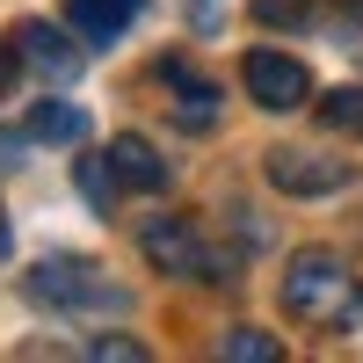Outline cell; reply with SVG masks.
I'll return each instance as SVG.
<instances>
[{
	"label": "cell",
	"instance_id": "obj_1",
	"mask_svg": "<svg viewBox=\"0 0 363 363\" xmlns=\"http://www.w3.org/2000/svg\"><path fill=\"white\" fill-rule=\"evenodd\" d=\"M284 313L298 327H320V335H342L363 320V284L335 247H298L284 262Z\"/></svg>",
	"mask_w": 363,
	"mask_h": 363
},
{
	"label": "cell",
	"instance_id": "obj_2",
	"mask_svg": "<svg viewBox=\"0 0 363 363\" xmlns=\"http://www.w3.org/2000/svg\"><path fill=\"white\" fill-rule=\"evenodd\" d=\"M22 291L37 298V306H58V313H124L131 298H124V284H109L95 262H80V255H51V262H37L22 277Z\"/></svg>",
	"mask_w": 363,
	"mask_h": 363
},
{
	"label": "cell",
	"instance_id": "obj_3",
	"mask_svg": "<svg viewBox=\"0 0 363 363\" xmlns=\"http://www.w3.org/2000/svg\"><path fill=\"white\" fill-rule=\"evenodd\" d=\"M138 247H145V262H153L160 277H196V284H225L233 277V255H218L189 218H153L138 233Z\"/></svg>",
	"mask_w": 363,
	"mask_h": 363
},
{
	"label": "cell",
	"instance_id": "obj_4",
	"mask_svg": "<svg viewBox=\"0 0 363 363\" xmlns=\"http://www.w3.org/2000/svg\"><path fill=\"white\" fill-rule=\"evenodd\" d=\"M240 80H247V95L255 109H306L313 102V73L298 66L291 51H247V66H240Z\"/></svg>",
	"mask_w": 363,
	"mask_h": 363
},
{
	"label": "cell",
	"instance_id": "obj_5",
	"mask_svg": "<svg viewBox=\"0 0 363 363\" xmlns=\"http://www.w3.org/2000/svg\"><path fill=\"white\" fill-rule=\"evenodd\" d=\"M262 167H269V182H277L284 196H335V189H349V160L313 153V145H277Z\"/></svg>",
	"mask_w": 363,
	"mask_h": 363
},
{
	"label": "cell",
	"instance_id": "obj_6",
	"mask_svg": "<svg viewBox=\"0 0 363 363\" xmlns=\"http://www.w3.org/2000/svg\"><path fill=\"white\" fill-rule=\"evenodd\" d=\"M160 80H167V95H174L167 109H174V124H182V131H211V124H218V87H211L203 73H189L182 58H167Z\"/></svg>",
	"mask_w": 363,
	"mask_h": 363
},
{
	"label": "cell",
	"instance_id": "obj_7",
	"mask_svg": "<svg viewBox=\"0 0 363 363\" xmlns=\"http://www.w3.org/2000/svg\"><path fill=\"white\" fill-rule=\"evenodd\" d=\"M66 37H73V29L22 22V29H15V51H22V66H37L44 80H73V73H80V51H73Z\"/></svg>",
	"mask_w": 363,
	"mask_h": 363
},
{
	"label": "cell",
	"instance_id": "obj_8",
	"mask_svg": "<svg viewBox=\"0 0 363 363\" xmlns=\"http://www.w3.org/2000/svg\"><path fill=\"white\" fill-rule=\"evenodd\" d=\"M145 15V0H66V29L80 44H116Z\"/></svg>",
	"mask_w": 363,
	"mask_h": 363
},
{
	"label": "cell",
	"instance_id": "obj_9",
	"mask_svg": "<svg viewBox=\"0 0 363 363\" xmlns=\"http://www.w3.org/2000/svg\"><path fill=\"white\" fill-rule=\"evenodd\" d=\"M109 167H116V182H124V189H145V196H160L167 189V160L153 153V145H145L138 131H124V138H109Z\"/></svg>",
	"mask_w": 363,
	"mask_h": 363
},
{
	"label": "cell",
	"instance_id": "obj_10",
	"mask_svg": "<svg viewBox=\"0 0 363 363\" xmlns=\"http://www.w3.org/2000/svg\"><path fill=\"white\" fill-rule=\"evenodd\" d=\"M29 138H44V145H80V138H87V109H73V102H37V109H29Z\"/></svg>",
	"mask_w": 363,
	"mask_h": 363
},
{
	"label": "cell",
	"instance_id": "obj_11",
	"mask_svg": "<svg viewBox=\"0 0 363 363\" xmlns=\"http://www.w3.org/2000/svg\"><path fill=\"white\" fill-rule=\"evenodd\" d=\"M218 356H233V363H277L284 342H277V335H262V327H233V335L218 342Z\"/></svg>",
	"mask_w": 363,
	"mask_h": 363
},
{
	"label": "cell",
	"instance_id": "obj_12",
	"mask_svg": "<svg viewBox=\"0 0 363 363\" xmlns=\"http://www.w3.org/2000/svg\"><path fill=\"white\" fill-rule=\"evenodd\" d=\"M80 189H87V203H95V211H109L124 182H116V167H109V160H80Z\"/></svg>",
	"mask_w": 363,
	"mask_h": 363
},
{
	"label": "cell",
	"instance_id": "obj_13",
	"mask_svg": "<svg viewBox=\"0 0 363 363\" xmlns=\"http://www.w3.org/2000/svg\"><path fill=\"white\" fill-rule=\"evenodd\" d=\"M320 116H327L335 131H363V87H335V95L320 102Z\"/></svg>",
	"mask_w": 363,
	"mask_h": 363
},
{
	"label": "cell",
	"instance_id": "obj_14",
	"mask_svg": "<svg viewBox=\"0 0 363 363\" xmlns=\"http://www.w3.org/2000/svg\"><path fill=\"white\" fill-rule=\"evenodd\" d=\"M87 356H116V363H138L145 349H138V342H124V335H102V342H87Z\"/></svg>",
	"mask_w": 363,
	"mask_h": 363
},
{
	"label": "cell",
	"instance_id": "obj_15",
	"mask_svg": "<svg viewBox=\"0 0 363 363\" xmlns=\"http://www.w3.org/2000/svg\"><path fill=\"white\" fill-rule=\"evenodd\" d=\"M15 66H22V51H15V44H0V95L15 87Z\"/></svg>",
	"mask_w": 363,
	"mask_h": 363
},
{
	"label": "cell",
	"instance_id": "obj_16",
	"mask_svg": "<svg viewBox=\"0 0 363 363\" xmlns=\"http://www.w3.org/2000/svg\"><path fill=\"white\" fill-rule=\"evenodd\" d=\"M0 262H8V218H0Z\"/></svg>",
	"mask_w": 363,
	"mask_h": 363
}]
</instances>
